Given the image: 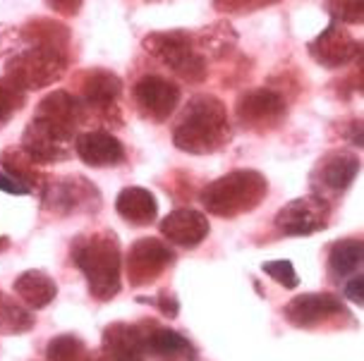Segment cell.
Instances as JSON below:
<instances>
[{
	"label": "cell",
	"mask_w": 364,
	"mask_h": 361,
	"mask_svg": "<svg viewBox=\"0 0 364 361\" xmlns=\"http://www.w3.org/2000/svg\"><path fill=\"white\" fill-rule=\"evenodd\" d=\"M0 170L8 172L10 177H15L17 182L27 184L31 191H34L36 187L38 189H43L46 179H48L38 172V165L22 151V148H17V151L8 148V151L0 153Z\"/></svg>",
	"instance_id": "603a6c76"
},
{
	"label": "cell",
	"mask_w": 364,
	"mask_h": 361,
	"mask_svg": "<svg viewBox=\"0 0 364 361\" xmlns=\"http://www.w3.org/2000/svg\"><path fill=\"white\" fill-rule=\"evenodd\" d=\"M141 46L151 57L171 67L180 79L199 84L206 79V55L197 46V36L185 29L154 31L149 34Z\"/></svg>",
	"instance_id": "8992f818"
},
{
	"label": "cell",
	"mask_w": 364,
	"mask_h": 361,
	"mask_svg": "<svg viewBox=\"0 0 364 361\" xmlns=\"http://www.w3.org/2000/svg\"><path fill=\"white\" fill-rule=\"evenodd\" d=\"M0 191H5V194H15V196H27L31 194V189L27 184L17 182L15 177H10L8 172L0 170Z\"/></svg>",
	"instance_id": "836d02e7"
},
{
	"label": "cell",
	"mask_w": 364,
	"mask_h": 361,
	"mask_svg": "<svg viewBox=\"0 0 364 361\" xmlns=\"http://www.w3.org/2000/svg\"><path fill=\"white\" fill-rule=\"evenodd\" d=\"M283 316L290 326L309 331V328H318L333 318H348L350 311L343 304L341 296L331 292H307L300 296H292L288 304L283 306Z\"/></svg>",
	"instance_id": "4fadbf2b"
},
{
	"label": "cell",
	"mask_w": 364,
	"mask_h": 361,
	"mask_svg": "<svg viewBox=\"0 0 364 361\" xmlns=\"http://www.w3.org/2000/svg\"><path fill=\"white\" fill-rule=\"evenodd\" d=\"M43 209L55 216H75V213H96L101 209V191L94 182L82 175H68L46 179L41 189Z\"/></svg>",
	"instance_id": "52a82bcc"
},
{
	"label": "cell",
	"mask_w": 364,
	"mask_h": 361,
	"mask_svg": "<svg viewBox=\"0 0 364 361\" xmlns=\"http://www.w3.org/2000/svg\"><path fill=\"white\" fill-rule=\"evenodd\" d=\"M27 103V94L17 89L10 79H0V130H3Z\"/></svg>",
	"instance_id": "484cf974"
},
{
	"label": "cell",
	"mask_w": 364,
	"mask_h": 361,
	"mask_svg": "<svg viewBox=\"0 0 364 361\" xmlns=\"http://www.w3.org/2000/svg\"><path fill=\"white\" fill-rule=\"evenodd\" d=\"M343 294H346L350 301H355L357 306L364 304V278H362V273L350 275V282L346 285V289H343Z\"/></svg>",
	"instance_id": "1f68e13d"
},
{
	"label": "cell",
	"mask_w": 364,
	"mask_h": 361,
	"mask_svg": "<svg viewBox=\"0 0 364 361\" xmlns=\"http://www.w3.org/2000/svg\"><path fill=\"white\" fill-rule=\"evenodd\" d=\"M12 289H15V294L24 301V306L31 309V311L46 309L58 296L55 280L50 278L46 270H36V268L24 270V273L15 280Z\"/></svg>",
	"instance_id": "44dd1931"
},
{
	"label": "cell",
	"mask_w": 364,
	"mask_h": 361,
	"mask_svg": "<svg viewBox=\"0 0 364 361\" xmlns=\"http://www.w3.org/2000/svg\"><path fill=\"white\" fill-rule=\"evenodd\" d=\"M323 10L338 24H362L364 22V0H326Z\"/></svg>",
	"instance_id": "4316f807"
},
{
	"label": "cell",
	"mask_w": 364,
	"mask_h": 361,
	"mask_svg": "<svg viewBox=\"0 0 364 361\" xmlns=\"http://www.w3.org/2000/svg\"><path fill=\"white\" fill-rule=\"evenodd\" d=\"M115 211L134 228H146L159 218V201L144 187H125L115 199Z\"/></svg>",
	"instance_id": "ffe728a7"
},
{
	"label": "cell",
	"mask_w": 364,
	"mask_h": 361,
	"mask_svg": "<svg viewBox=\"0 0 364 361\" xmlns=\"http://www.w3.org/2000/svg\"><path fill=\"white\" fill-rule=\"evenodd\" d=\"M46 5L63 17H75L82 10L84 0H46Z\"/></svg>",
	"instance_id": "d6a6232c"
},
{
	"label": "cell",
	"mask_w": 364,
	"mask_h": 361,
	"mask_svg": "<svg viewBox=\"0 0 364 361\" xmlns=\"http://www.w3.org/2000/svg\"><path fill=\"white\" fill-rule=\"evenodd\" d=\"M288 106L285 99L273 89H250L240 94L235 103V118L250 132H271L285 120Z\"/></svg>",
	"instance_id": "30bf717a"
},
{
	"label": "cell",
	"mask_w": 364,
	"mask_h": 361,
	"mask_svg": "<svg viewBox=\"0 0 364 361\" xmlns=\"http://www.w3.org/2000/svg\"><path fill=\"white\" fill-rule=\"evenodd\" d=\"M309 57L316 65L326 67V70H341L350 65L357 55L362 53V43L355 41V36L331 19V24L318 34L314 41L307 43Z\"/></svg>",
	"instance_id": "5bb4252c"
},
{
	"label": "cell",
	"mask_w": 364,
	"mask_h": 361,
	"mask_svg": "<svg viewBox=\"0 0 364 361\" xmlns=\"http://www.w3.org/2000/svg\"><path fill=\"white\" fill-rule=\"evenodd\" d=\"M211 225L197 209H175L161 221V235L182 249H194L209 237Z\"/></svg>",
	"instance_id": "ac0fdd59"
},
{
	"label": "cell",
	"mask_w": 364,
	"mask_h": 361,
	"mask_svg": "<svg viewBox=\"0 0 364 361\" xmlns=\"http://www.w3.org/2000/svg\"><path fill=\"white\" fill-rule=\"evenodd\" d=\"M31 309L19 304L5 292H0V335H22L34 328Z\"/></svg>",
	"instance_id": "cb8c5ba5"
},
{
	"label": "cell",
	"mask_w": 364,
	"mask_h": 361,
	"mask_svg": "<svg viewBox=\"0 0 364 361\" xmlns=\"http://www.w3.org/2000/svg\"><path fill=\"white\" fill-rule=\"evenodd\" d=\"M175 251L159 237H139L132 247L127 249L125 268L127 282L132 287H144L159 280L168 268L175 263Z\"/></svg>",
	"instance_id": "ba28073f"
},
{
	"label": "cell",
	"mask_w": 364,
	"mask_h": 361,
	"mask_svg": "<svg viewBox=\"0 0 364 361\" xmlns=\"http://www.w3.org/2000/svg\"><path fill=\"white\" fill-rule=\"evenodd\" d=\"M89 361H110V359H108V354H106V352H101V350H99V352L89 354Z\"/></svg>",
	"instance_id": "d590c367"
},
{
	"label": "cell",
	"mask_w": 364,
	"mask_h": 361,
	"mask_svg": "<svg viewBox=\"0 0 364 361\" xmlns=\"http://www.w3.org/2000/svg\"><path fill=\"white\" fill-rule=\"evenodd\" d=\"M87 108L73 91H50L36 106L22 132V151L36 165L63 163L73 156L75 137L87 122Z\"/></svg>",
	"instance_id": "6da1fadb"
},
{
	"label": "cell",
	"mask_w": 364,
	"mask_h": 361,
	"mask_svg": "<svg viewBox=\"0 0 364 361\" xmlns=\"http://www.w3.org/2000/svg\"><path fill=\"white\" fill-rule=\"evenodd\" d=\"M357 175H360V158L346 148H333L316 160L309 172V182L316 196L326 199V194L341 196L343 191L350 189Z\"/></svg>",
	"instance_id": "8fae6325"
},
{
	"label": "cell",
	"mask_w": 364,
	"mask_h": 361,
	"mask_svg": "<svg viewBox=\"0 0 364 361\" xmlns=\"http://www.w3.org/2000/svg\"><path fill=\"white\" fill-rule=\"evenodd\" d=\"M331 213H333V209H331L328 199L309 194V196L292 199V201L285 204L276 213V218H273V223H276L281 235L307 237L314 235V232L326 230Z\"/></svg>",
	"instance_id": "9c48e42d"
},
{
	"label": "cell",
	"mask_w": 364,
	"mask_h": 361,
	"mask_svg": "<svg viewBox=\"0 0 364 361\" xmlns=\"http://www.w3.org/2000/svg\"><path fill=\"white\" fill-rule=\"evenodd\" d=\"M22 46H24L22 29L10 27V24H0V57L15 55Z\"/></svg>",
	"instance_id": "f546056e"
},
{
	"label": "cell",
	"mask_w": 364,
	"mask_h": 361,
	"mask_svg": "<svg viewBox=\"0 0 364 361\" xmlns=\"http://www.w3.org/2000/svg\"><path fill=\"white\" fill-rule=\"evenodd\" d=\"M68 65L70 57L65 48L50 43H31L29 48L10 55V60L5 62V79H10L24 94L38 91L60 82L68 72Z\"/></svg>",
	"instance_id": "5b68a950"
},
{
	"label": "cell",
	"mask_w": 364,
	"mask_h": 361,
	"mask_svg": "<svg viewBox=\"0 0 364 361\" xmlns=\"http://www.w3.org/2000/svg\"><path fill=\"white\" fill-rule=\"evenodd\" d=\"M89 354L91 352L84 345V340L70 333L58 335L46 345V359L48 361H89Z\"/></svg>",
	"instance_id": "d4e9b609"
},
{
	"label": "cell",
	"mask_w": 364,
	"mask_h": 361,
	"mask_svg": "<svg viewBox=\"0 0 364 361\" xmlns=\"http://www.w3.org/2000/svg\"><path fill=\"white\" fill-rule=\"evenodd\" d=\"M364 242L360 237H346L328 247V270L333 280H343L362 270Z\"/></svg>",
	"instance_id": "7402d4cb"
},
{
	"label": "cell",
	"mask_w": 364,
	"mask_h": 361,
	"mask_svg": "<svg viewBox=\"0 0 364 361\" xmlns=\"http://www.w3.org/2000/svg\"><path fill=\"white\" fill-rule=\"evenodd\" d=\"M144 328V354L154 361H197V350L185 335L173 328H161L154 321Z\"/></svg>",
	"instance_id": "e0dca14e"
},
{
	"label": "cell",
	"mask_w": 364,
	"mask_h": 361,
	"mask_svg": "<svg viewBox=\"0 0 364 361\" xmlns=\"http://www.w3.org/2000/svg\"><path fill=\"white\" fill-rule=\"evenodd\" d=\"M276 3L278 0H213V8L218 12H228V15H250V12Z\"/></svg>",
	"instance_id": "f1b7e54d"
},
{
	"label": "cell",
	"mask_w": 364,
	"mask_h": 361,
	"mask_svg": "<svg viewBox=\"0 0 364 361\" xmlns=\"http://www.w3.org/2000/svg\"><path fill=\"white\" fill-rule=\"evenodd\" d=\"M73 261L87 278L91 296L113 299L122 289V249L113 230L91 232L73 242Z\"/></svg>",
	"instance_id": "3957f363"
},
{
	"label": "cell",
	"mask_w": 364,
	"mask_h": 361,
	"mask_svg": "<svg viewBox=\"0 0 364 361\" xmlns=\"http://www.w3.org/2000/svg\"><path fill=\"white\" fill-rule=\"evenodd\" d=\"M5 249H10V237H0V254H3Z\"/></svg>",
	"instance_id": "8d00e7d4"
},
{
	"label": "cell",
	"mask_w": 364,
	"mask_h": 361,
	"mask_svg": "<svg viewBox=\"0 0 364 361\" xmlns=\"http://www.w3.org/2000/svg\"><path fill=\"white\" fill-rule=\"evenodd\" d=\"M75 153L89 167H118L127 158L122 141L108 130L80 132L75 137Z\"/></svg>",
	"instance_id": "2e32d148"
},
{
	"label": "cell",
	"mask_w": 364,
	"mask_h": 361,
	"mask_svg": "<svg viewBox=\"0 0 364 361\" xmlns=\"http://www.w3.org/2000/svg\"><path fill=\"white\" fill-rule=\"evenodd\" d=\"M139 301H149V304H154L161 313L168 316V318H175V316L180 313L178 296H175L173 292H166V289H164V292H159V296H156V299H146V296H139Z\"/></svg>",
	"instance_id": "4dcf8cb0"
},
{
	"label": "cell",
	"mask_w": 364,
	"mask_h": 361,
	"mask_svg": "<svg viewBox=\"0 0 364 361\" xmlns=\"http://www.w3.org/2000/svg\"><path fill=\"white\" fill-rule=\"evenodd\" d=\"M269 194V182L257 170H232L201 189V204L218 218H237L255 211Z\"/></svg>",
	"instance_id": "277c9868"
},
{
	"label": "cell",
	"mask_w": 364,
	"mask_h": 361,
	"mask_svg": "<svg viewBox=\"0 0 364 361\" xmlns=\"http://www.w3.org/2000/svg\"><path fill=\"white\" fill-rule=\"evenodd\" d=\"M80 94L77 99L84 103L87 113L101 115L103 120L108 118L110 111L118 108V99L122 94V79L108 70H89L80 77Z\"/></svg>",
	"instance_id": "9a60e30c"
},
{
	"label": "cell",
	"mask_w": 364,
	"mask_h": 361,
	"mask_svg": "<svg viewBox=\"0 0 364 361\" xmlns=\"http://www.w3.org/2000/svg\"><path fill=\"white\" fill-rule=\"evenodd\" d=\"M232 127L223 101L213 94H194L173 130L175 148L192 156H211L230 144Z\"/></svg>",
	"instance_id": "7a4b0ae2"
},
{
	"label": "cell",
	"mask_w": 364,
	"mask_h": 361,
	"mask_svg": "<svg viewBox=\"0 0 364 361\" xmlns=\"http://www.w3.org/2000/svg\"><path fill=\"white\" fill-rule=\"evenodd\" d=\"M101 352H106L110 361H146L144 328L141 323H110L103 328Z\"/></svg>",
	"instance_id": "d6986e66"
},
{
	"label": "cell",
	"mask_w": 364,
	"mask_h": 361,
	"mask_svg": "<svg viewBox=\"0 0 364 361\" xmlns=\"http://www.w3.org/2000/svg\"><path fill=\"white\" fill-rule=\"evenodd\" d=\"M262 270L269 278H273L278 285H283L285 289H295L300 278L295 273V266L288 261V259H278V261H266L262 263Z\"/></svg>",
	"instance_id": "83f0119b"
},
{
	"label": "cell",
	"mask_w": 364,
	"mask_h": 361,
	"mask_svg": "<svg viewBox=\"0 0 364 361\" xmlns=\"http://www.w3.org/2000/svg\"><path fill=\"white\" fill-rule=\"evenodd\" d=\"M182 99L180 87L161 74H144L134 82L132 87V101L141 118L151 122H166L178 111Z\"/></svg>",
	"instance_id": "7c38bea8"
},
{
	"label": "cell",
	"mask_w": 364,
	"mask_h": 361,
	"mask_svg": "<svg viewBox=\"0 0 364 361\" xmlns=\"http://www.w3.org/2000/svg\"><path fill=\"white\" fill-rule=\"evenodd\" d=\"M346 139H348L353 146L362 148V120H350V122H348Z\"/></svg>",
	"instance_id": "e575fe53"
}]
</instances>
